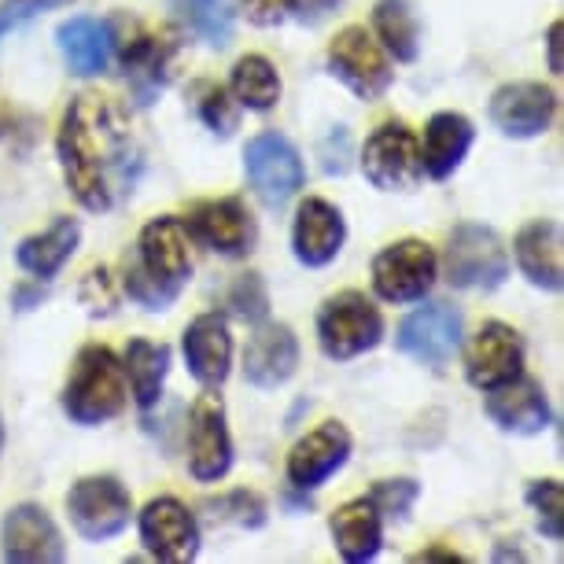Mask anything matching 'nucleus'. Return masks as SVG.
Here are the masks:
<instances>
[{
    "label": "nucleus",
    "mask_w": 564,
    "mask_h": 564,
    "mask_svg": "<svg viewBox=\"0 0 564 564\" xmlns=\"http://www.w3.org/2000/svg\"><path fill=\"white\" fill-rule=\"evenodd\" d=\"M59 163L82 207L111 210L130 185V130L100 97H74L59 126Z\"/></svg>",
    "instance_id": "obj_1"
},
{
    "label": "nucleus",
    "mask_w": 564,
    "mask_h": 564,
    "mask_svg": "<svg viewBox=\"0 0 564 564\" xmlns=\"http://www.w3.org/2000/svg\"><path fill=\"white\" fill-rule=\"evenodd\" d=\"M193 276V254H188V229L177 218L148 221L137 243V262L126 270V292L144 311H170L181 289Z\"/></svg>",
    "instance_id": "obj_2"
},
{
    "label": "nucleus",
    "mask_w": 564,
    "mask_h": 564,
    "mask_svg": "<svg viewBox=\"0 0 564 564\" xmlns=\"http://www.w3.org/2000/svg\"><path fill=\"white\" fill-rule=\"evenodd\" d=\"M126 406V369L108 347H85L74 361L63 410L78 424H104Z\"/></svg>",
    "instance_id": "obj_3"
},
{
    "label": "nucleus",
    "mask_w": 564,
    "mask_h": 564,
    "mask_svg": "<svg viewBox=\"0 0 564 564\" xmlns=\"http://www.w3.org/2000/svg\"><path fill=\"white\" fill-rule=\"evenodd\" d=\"M380 336H384V317L358 292L333 295L317 314V344L336 361L366 355L380 344Z\"/></svg>",
    "instance_id": "obj_4"
},
{
    "label": "nucleus",
    "mask_w": 564,
    "mask_h": 564,
    "mask_svg": "<svg viewBox=\"0 0 564 564\" xmlns=\"http://www.w3.org/2000/svg\"><path fill=\"white\" fill-rule=\"evenodd\" d=\"M446 276L454 289L491 292L509 276V254L506 243L495 229L487 226H465L454 229L451 248H446Z\"/></svg>",
    "instance_id": "obj_5"
},
{
    "label": "nucleus",
    "mask_w": 564,
    "mask_h": 564,
    "mask_svg": "<svg viewBox=\"0 0 564 564\" xmlns=\"http://www.w3.org/2000/svg\"><path fill=\"white\" fill-rule=\"evenodd\" d=\"M243 170L265 207H284L303 188V159L281 133H262L243 148Z\"/></svg>",
    "instance_id": "obj_6"
},
{
    "label": "nucleus",
    "mask_w": 564,
    "mask_h": 564,
    "mask_svg": "<svg viewBox=\"0 0 564 564\" xmlns=\"http://www.w3.org/2000/svg\"><path fill=\"white\" fill-rule=\"evenodd\" d=\"M70 524L82 539L108 542L130 524V491L115 476H89L78 480L67 495Z\"/></svg>",
    "instance_id": "obj_7"
},
{
    "label": "nucleus",
    "mask_w": 564,
    "mask_h": 564,
    "mask_svg": "<svg viewBox=\"0 0 564 564\" xmlns=\"http://www.w3.org/2000/svg\"><path fill=\"white\" fill-rule=\"evenodd\" d=\"M435 251L424 240H399L372 259V289L388 303L424 300V292L435 284Z\"/></svg>",
    "instance_id": "obj_8"
},
{
    "label": "nucleus",
    "mask_w": 564,
    "mask_h": 564,
    "mask_svg": "<svg viewBox=\"0 0 564 564\" xmlns=\"http://www.w3.org/2000/svg\"><path fill=\"white\" fill-rule=\"evenodd\" d=\"M361 170H366V177L377 188H384V193H410V188H417V181L424 174L417 137L399 122L380 126L366 141Z\"/></svg>",
    "instance_id": "obj_9"
},
{
    "label": "nucleus",
    "mask_w": 564,
    "mask_h": 564,
    "mask_svg": "<svg viewBox=\"0 0 564 564\" xmlns=\"http://www.w3.org/2000/svg\"><path fill=\"white\" fill-rule=\"evenodd\" d=\"M328 67L361 100H377L391 89V67L366 26L339 30L328 48Z\"/></svg>",
    "instance_id": "obj_10"
},
{
    "label": "nucleus",
    "mask_w": 564,
    "mask_h": 564,
    "mask_svg": "<svg viewBox=\"0 0 564 564\" xmlns=\"http://www.w3.org/2000/svg\"><path fill=\"white\" fill-rule=\"evenodd\" d=\"M395 339H399L402 355L440 369L454 358V350L462 347V314L446 303L421 306V311H413L406 322L399 325Z\"/></svg>",
    "instance_id": "obj_11"
},
{
    "label": "nucleus",
    "mask_w": 564,
    "mask_h": 564,
    "mask_svg": "<svg viewBox=\"0 0 564 564\" xmlns=\"http://www.w3.org/2000/svg\"><path fill=\"white\" fill-rule=\"evenodd\" d=\"M0 553L12 564H56L63 561V535L41 506H15L0 524Z\"/></svg>",
    "instance_id": "obj_12"
},
{
    "label": "nucleus",
    "mask_w": 564,
    "mask_h": 564,
    "mask_svg": "<svg viewBox=\"0 0 564 564\" xmlns=\"http://www.w3.org/2000/svg\"><path fill=\"white\" fill-rule=\"evenodd\" d=\"M188 465L196 480H221L232 465V440L226 429V406L218 395H204L188 417Z\"/></svg>",
    "instance_id": "obj_13"
},
{
    "label": "nucleus",
    "mask_w": 564,
    "mask_h": 564,
    "mask_svg": "<svg viewBox=\"0 0 564 564\" xmlns=\"http://www.w3.org/2000/svg\"><path fill=\"white\" fill-rule=\"evenodd\" d=\"M141 542L166 564H185L199 553V528L177 498H155L141 513Z\"/></svg>",
    "instance_id": "obj_14"
},
{
    "label": "nucleus",
    "mask_w": 564,
    "mask_h": 564,
    "mask_svg": "<svg viewBox=\"0 0 564 564\" xmlns=\"http://www.w3.org/2000/svg\"><path fill=\"white\" fill-rule=\"evenodd\" d=\"M557 111V97L542 82H513L491 97V122L498 133L513 137V141H528V137L546 133Z\"/></svg>",
    "instance_id": "obj_15"
},
{
    "label": "nucleus",
    "mask_w": 564,
    "mask_h": 564,
    "mask_svg": "<svg viewBox=\"0 0 564 564\" xmlns=\"http://www.w3.org/2000/svg\"><path fill=\"white\" fill-rule=\"evenodd\" d=\"M520 372H524V344H520V336L502 322L484 325L465 355L468 384L491 391L498 384H509Z\"/></svg>",
    "instance_id": "obj_16"
},
{
    "label": "nucleus",
    "mask_w": 564,
    "mask_h": 564,
    "mask_svg": "<svg viewBox=\"0 0 564 564\" xmlns=\"http://www.w3.org/2000/svg\"><path fill=\"white\" fill-rule=\"evenodd\" d=\"M350 457V432L339 421H325L306 440H300L289 454V480L303 491L322 487L328 476L339 473Z\"/></svg>",
    "instance_id": "obj_17"
},
{
    "label": "nucleus",
    "mask_w": 564,
    "mask_h": 564,
    "mask_svg": "<svg viewBox=\"0 0 564 564\" xmlns=\"http://www.w3.org/2000/svg\"><path fill=\"white\" fill-rule=\"evenodd\" d=\"M487 417H491L502 432L535 435L550 424L546 391L520 372V377H513L509 384H498L487 391Z\"/></svg>",
    "instance_id": "obj_18"
},
{
    "label": "nucleus",
    "mask_w": 564,
    "mask_h": 564,
    "mask_svg": "<svg viewBox=\"0 0 564 564\" xmlns=\"http://www.w3.org/2000/svg\"><path fill=\"white\" fill-rule=\"evenodd\" d=\"M344 237H347V226H344V215L325 204V199H306L295 215V229H292V248H295V259L303 265H328L344 248Z\"/></svg>",
    "instance_id": "obj_19"
},
{
    "label": "nucleus",
    "mask_w": 564,
    "mask_h": 564,
    "mask_svg": "<svg viewBox=\"0 0 564 564\" xmlns=\"http://www.w3.org/2000/svg\"><path fill=\"white\" fill-rule=\"evenodd\" d=\"M300 366V344L289 325H262L243 350V377L254 388H281Z\"/></svg>",
    "instance_id": "obj_20"
},
{
    "label": "nucleus",
    "mask_w": 564,
    "mask_h": 564,
    "mask_svg": "<svg viewBox=\"0 0 564 564\" xmlns=\"http://www.w3.org/2000/svg\"><path fill=\"white\" fill-rule=\"evenodd\" d=\"M185 361H188V372H193L204 388L226 384L229 361H232V339H229L226 317L204 314L185 328Z\"/></svg>",
    "instance_id": "obj_21"
},
{
    "label": "nucleus",
    "mask_w": 564,
    "mask_h": 564,
    "mask_svg": "<svg viewBox=\"0 0 564 564\" xmlns=\"http://www.w3.org/2000/svg\"><path fill=\"white\" fill-rule=\"evenodd\" d=\"M520 273L528 276L535 289L561 292L564 284V265H561V226L550 218H539L531 226L520 229L513 243Z\"/></svg>",
    "instance_id": "obj_22"
},
{
    "label": "nucleus",
    "mask_w": 564,
    "mask_h": 564,
    "mask_svg": "<svg viewBox=\"0 0 564 564\" xmlns=\"http://www.w3.org/2000/svg\"><path fill=\"white\" fill-rule=\"evenodd\" d=\"M188 229L218 254H243L251 248V218L240 199H215V204L196 207Z\"/></svg>",
    "instance_id": "obj_23"
},
{
    "label": "nucleus",
    "mask_w": 564,
    "mask_h": 564,
    "mask_svg": "<svg viewBox=\"0 0 564 564\" xmlns=\"http://www.w3.org/2000/svg\"><path fill=\"white\" fill-rule=\"evenodd\" d=\"M473 122L465 115H454V111H440L435 119L429 122L424 130V148H421V166L429 177H451L462 159L468 155L473 148Z\"/></svg>",
    "instance_id": "obj_24"
},
{
    "label": "nucleus",
    "mask_w": 564,
    "mask_h": 564,
    "mask_svg": "<svg viewBox=\"0 0 564 564\" xmlns=\"http://www.w3.org/2000/svg\"><path fill=\"white\" fill-rule=\"evenodd\" d=\"M56 41H59V52H63V59H67L70 74L93 78V74L108 70L111 30L104 26L100 19H89V15L67 19V23H59Z\"/></svg>",
    "instance_id": "obj_25"
},
{
    "label": "nucleus",
    "mask_w": 564,
    "mask_h": 564,
    "mask_svg": "<svg viewBox=\"0 0 564 564\" xmlns=\"http://www.w3.org/2000/svg\"><path fill=\"white\" fill-rule=\"evenodd\" d=\"M333 539H336V550L344 553V561L350 564L372 561L380 553V542H384L377 506H372L369 498H358V502H347L344 509H336Z\"/></svg>",
    "instance_id": "obj_26"
},
{
    "label": "nucleus",
    "mask_w": 564,
    "mask_h": 564,
    "mask_svg": "<svg viewBox=\"0 0 564 564\" xmlns=\"http://www.w3.org/2000/svg\"><path fill=\"white\" fill-rule=\"evenodd\" d=\"M82 240V226L74 218H59L52 221V226L45 232H37V237H30L19 243L15 259L19 265H23L26 273L41 276V281H48V276H56L63 265H67V259L74 254V248H78Z\"/></svg>",
    "instance_id": "obj_27"
},
{
    "label": "nucleus",
    "mask_w": 564,
    "mask_h": 564,
    "mask_svg": "<svg viewBox=\"0 0 564 564\" xmlns=\"http://www.w3.org/2000/svg\"><path fill=\"white\" fill-rule=\"evenodd\" d=\"M122 369L130 372L133 399L148 410L163 395V380L170 372V350L163 344H148V339H130Z\"/></svg>",
    "instance_id": "obj_28"
},
{
    "label": "nucleus",
    "mask_w": 564,
    "mask_h": 564,
    "mask_svg": "<svg viewBox=\"0 0 564 564\" xmlns=\"http://www.w3.org/2000/svg\"><path fill=\"white\" fill-rule=\"evenodd\" d=\"M372 23H377V34L384 41V48L399 63L417 59L421 26H417V12H413L410 0H380L377 12H372Z\"/></svg>",
    "instance_id": "obj_29"
},
{
    "label": "nucleus",
    "mask_w": 564,
    "mask_h": 564,
    "mask_svg": "<svg viewBox=\"0 0 564 564\" xmlns=\"http://www.w3.org/2000/svg\"><path fill=\"white\" fill-rule=\"evenodd\" d=\"M232 97L251 111H270L281 100V78H276L273 63L262 56H243L232 67Z\"/></svg>",
    "instance_id": "obj_30"
},
{
    "label": "nucleus",
    "mask_w": 564,
    "mask_h": 564,
    "mask_svg": "<svg viewBox=\"0 0 564 564\" xmlns=\"http://www.w3.org/2000/svg\"><path fill=\"white\" fill-rule=\"evenodd\" d=\"M181 19L210 48H226L232 41V8L229 0H177Z\"/></svg>",
    "instance_id": "obj_31"
},
{
    "label": "nucleus",
    "mask_w": 564,
    "mask_h": 564,
    "mask_svg": "<svg viewBox=\"0 0 564 564\" xmlns=\"http://www.w3.org/2000/svg\"><path fill=\"white\" fill-rule=\"evenodd\" d=\"M528 502L539 513L542 535L561 542V535H564V487L557 480H539L528 487Z\"/></svg>",
    "instance_id": "obj_32"
},
{
    "label": "nucleus",
    "mask_w": 564,
    "mask_h": 564,
    "mask_svg": "<svg viewBox=\"0 0 564 564\" xmlns=\"http://www.w3.org/2000/svg\"><path fill=\"white\" fill-rule=\"evenodd\" d=\"M417 495H421V487L413 480H384V484H377L369 502L377 506V513H384L391 520H406L413 502H417Z\"/></svg>",
    "instance_id": "obj_33"
},
{
    "label": "nucleus",
    "mask_w": 564,
    "mask_h": 564,
    "mask_svg": "<svg viewBox=\"0 0 564 564\" xmlns=\"http://www.w3.org/2000/svg\"><path fill=\"white\" fill-rule=\"evenodd\" d=\"M199 115H204V122L221 137L237 130V111L229 108V97L218 85H204V89H199Z\"/></svg>",
    "instance_id": "obj_34"
},
{
    "label": "nucleus",
    "mask_w": 564,
    "mask_h": 564,
    "mask_svg": "<svg viewBox=\"0 0 564 564\" xmlns=\"http://www.w3.org/2000/svg\"><path fill=\"white\" fill-rule=\"evenodd\" d=\"M243 12L254 26H276L289 12V0H243Z\"/></svg>",
    "instance_id": "obj_35"
},
{
    "label": "nucleus",
    "mask_w": 564,
    "mask_h": 564,
    "mask_svg": "<svg viewBox=\"0 0 564 564\" xmlns=\"http://www.w3.org/2000/svg\"><path fill=\"white\" fill-rule=\"evenodd\" d=\"M339 0H289V12L300 19L303 26H317L322 19L336 12Z\"/></svg>",
    "instance_id": "obj_36"
},
{
    "label": "nucleus",
    "mask_w": 564,
    "mask_h": 564,
    "mask_svg": "<svg viewBox=\"0 0 564 564\" xmlns=\"http://www.w3.org/2000/svg\"><path fill=\"white\" fill-rule=\"evenodd\" d=\"M45 4H52V0H15V4L0 8V37H4L8 30H15L19 23H26V19Z\"/></svg>",
    "instance_id": "obj_37"
},
{
    "label": "nucleus",
    "mask_w": 564,
    "mask_h": 564,
    "mask_svg": "<svg viewBox=\"0 0 564 564\" xmlns=\"http://www.w3.org/2000/svg\"><path fill=\"white\" fill-rule=\"evenodd\" d=\"M561 23H553L550 26V34H546V48H550V70L553 74H561Z\"/></svg>",
    "instance_id": "obj_38"
},
{
    "label": "nucleus",
    "mask_w": 564,
    "mask_h": 564,
    "mask_svg": "<svg viewBox=\"0 0 564 564\" xmlns=\"http://www.w3.org/2000/svg\"><path fill=\"white\" fill-rule=\"evenodd\" d=\"M0 451H4V424H0Z\"/></svg>",
    "instance_id": "obj_39"
}]
</instances>
